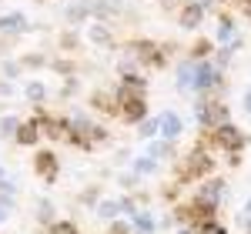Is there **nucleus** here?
Segmentation results:
<instances>
[{"mask_svg":"<svg viewBox=\"0 0 251 234\" xmlns=\"http://www.w3.org/2000/svg\"><path fill=\"white\" fill-rule=\"evenodd\" d=\"M211 171V157L204 154V151H194L188 161H184V167H181V177L184 181H191V177H204Z\"/></svg>","mask_w":251,"mask_h":234,"instance_id":"1","label":"nucleus"},{"mask_svg":"<svg viewBox=\"0 0 251 234\" xmlns=\"http://www.w3.org/2000/svg\"><path fill=\"white\" fill-rule=\"evenodd\" d=\"M214 144H218V147H228V151H238V147H241V131H238L234 124H225V127L214 131Z\"/></svg>","mask_w":251,"mask_h":234,"instance_id":"2","label":"nucleus"},{"mask_svg":"<svg viewBox=\"0 0 251 234\" xmlns=\"http://www.w3.org/2000/svg\"><path fill=\"white\" fill-rule=\"evenodd\" d=\"M34 167H37V174L44 177V181H54V177H57V157L50 154V151H40L37 161H34Z\"/></svg>","mask_w":251,"mask_h":234,"instance_id":"3","label":"nucleus"},{"mask_svg":"<svg viewBox=\"0 0 251 234\" xmlns=\"http://www.w3.org/2000/svg\"><path fill=\"white\" fill-rule=\"evenodd\" d=\"M121 111H124L127 120H144V97H141V94H124Z\"/></svg>","mask_w":251,"mask_h":234,"instance_id":"4","label":"nucleus"},{"mask_svg":"<svg viewBox=\"0 0 251 234\" xmlns=\"http://www.w3.org/2000/svg\"><path fill=\"white\" fill-rule=\"evenodd\" d=\"M157 120H161V134L168 137V140H171V137H177V134H181V127H184V124H181V117L174 114V111H164Z\"/></svg>","mask_w":251,"mask_h":234,"instance_id":"5","label":"nucleus"},{"mask_svg":"<svg viewBox=\"0 0 251 234\" xmlns=\"http://www.w3.org/2000/svg\"><path fill=\"white\" fill-rule=\"evenodd\" d=\"M37 137H40L37 120H24V124H20V131H17V140H20V144H37Z\"/></svg>","mask_w":251,"mask_h":234,"instance_id":"6","label":"nucleus"},{"mask_svg":"<svg viewBox=\"0 0 251 234\" xmlns=\"http://www.w3.org/2000/svg\"><path fill=\"white\" fill-rule=\"evenodd\" d=\"M214 80H218V70H214L211 64H201L198 67V91H208Z\"/></svg>","mask_w":251,"mask_h":234,"instance_id":"7","label":"nucleus"},{"mask_svg":"<svg viewBox=\"0 0 251 234\" xmlns=\"http://www.w3.org/2000/svg\"><path fill=\"white\" fill-rule=\"evenodd\" d=\"M177 84H181V91H184V87H198V67L184 64V67L177 70Z\"/></svg>","mask_w":251,"mask_h":234,"instance_id":"8","label":"nucleus"},{"mask_svg":"<svg viewBox=\"0 0 251 234\" xmlns=\"http://www.w3.org/2000/svg\"><path fill=\"white\" fill-rule=\"evenodd\" d=\"M134 50H137V54H141L144 60H148V64H161V60H164V57H161V50H157V47H151L148 40H141Z\"/></svg>","mask_w":251,"mask_h":234,"instance_id":"9","label":"nucleus"},{"mask_svg":"<svg viewBox=\"0 0 251 234\" xmlns=\"http://www.w3.org/2000/svg\"><path fill=\"white\" fill-rule=\"evenodd\" d=\"M181 23H184V27H198V23H201V7H184V10H181Z\"/></svg>","mask_w":251,"mask_h":234,"instance_id":"10","label":"nucleus"},{"mask_svg":"<svg viewBox=\"0 0 251 234\" xmlns=\"http://www.w3.org/2000/svg\"><path fill=\"white\" fill-rule=\"evenodd\" d=\"M221 187H225L221 181H211V184L201 191V201H208V204H218V197H221Z\"/></svg>","mask_w":251,"mask_h":234,"instance_id":"11","label":"nucleus"},{"mask_svg":"<svg viewBox=\"0 0 251 234\" xmlns=\"http://www.w3.org/2000/svg\"><path fill=\"white\" fill-rule=\"evenodd\" d=\"M24 27V17L20 14H7V17H0V30H20Z\"/></svg>","mask_w":251,"mask_h":234,"instance_id":"12","label":"nucleus"},{"mask_svg":"<svg viewBox=\"0 0 251 234\" xmlns=\"http://www.w3.org/2000/svg\"><path fill=\"white\" fill-rule=\"evenodd\" d=\"M134 228H137V234H151V231H154V221H151V214H137V217H134Z\"/></svg>","mask_w":251,"mask_h":234,"instance_id":"13","label":"nucleus"},{"mask_svg":"<svg viewBox=\"0 0 251 234\" xmlns=\"http://www.w3.org/2000/svg\"><path fill=\"white\" fill-rule=\"evenodd\" d=\"M44 94H47V87H44L40 80H30V84H27V97L30 100H44Z\"/></svg>","mask_w":251,"mask_h":234,"instance_id":"14","label":"nucleus"},{"mask_svg":"<svg viewBox=\"0 0 251 234\" xmlns=\"http://www.w3.org/2000/svg\"><path fill=\"white\" fill-rule=\"evenodd\" d=\"M47 234H77V228L71 224V221H57V224H50Z\"/></svg>","mask_w":251,"mask_h":234,"instance_id":"15","label":"nucleus"},{"mask_svg":"<svg viewBox=\"0 0 251 234\" xmlns=\"http://www.w3.org/2000/svg\"><path fill=\"white\" fill-rule=\"evenodd\" d=\"M20 127H17V120L14 117H0V137H7V134H17Z\"/></svg>","mask_w":251,"mask_h":234,"instance_id":"16","label":"nucleus"},{"mask_svg":"<svg viewBox=\"0 0 251 234\" xmlns=\"http://www.w3.org/2000/svg\"><path fill=\"white\" fill-rule=\"evenodd\" d=\"M117 211H121V204H114V201H104V204L97 208V214H100V217H117Z\"/></svg>","mask_w":251,"mask_h":234,"instance_id":"17","label":"nucleus"},{"mask_svg":"<svg viewBox=\"0 0 251 234\" xmlns=\"http://www.w3.org/2000/svg\"><path fill=\"white\" fill-rule=\"evenodd\" d=\"M134 171H141V174H151V171H154V157H141V161H134Z\"/></svg>","mask_w":251,"mask_h":234,"instance_id":"18","label":"nucleus"},{"mask_svg":"<svg viewBox=\"0 0 251 234\" xmlns=\"http://www.w3.org/2000/svg\"><path fill=\"white\" fill-rule=\"evenodd\" d=\"M194 234H228V231H225L221 224H211V221H204V224H201V228H198Z\"/></svg>","mask_w":251,"mask_h":234,"instance_id":"19","label":"nucleus"},{"mask_svg":"<svg viewBox=\"0 0 251 234\" xmlns=\"http://www.w3.org/2000/svg\"><path fill=\"white\" fill-rule=\"evenodd\" d=\"M168 151H171V144H151V151H148V154H151V157L157 161V157H164Z\"/></svg>","mask_w":251,"mask_h":234,"instance_id":"20","label":"nucleus"},{"mask_svg":"<svg viewBox=\"0 0 251 234\" xmlns=\"http://www.w3.org/2000/svg\"><path fill=\"white\" fill-rule=\"evenodd\" d=\"M157 127H161V120H151V124H141V134H144V137H151V134L157 131Z\"/></svg>","mask_w":251,"mask_h":234,"instance_id":"21","label":"nucleus"},{"mask_svg":"<svg viewBox=\"0 0 251 234\" xmlns=\"http://www.w3.org/2000/svg\"><path fill=\"white\" fill-rule=\"evenodd\" d=\"M91 37H94L97 44H107V40H111V37H107V30H100V27H94V30H91Z\"/></svg>","mask_w":251,"mask_h":234,"instance_id":"22","label":"nucleus"},{"mask_svg":"<svg viewBox=\"0 0 251 234\" xmlns=\"http://www.w3.org/2000/svg\"><path fill=\"white\" fill-rule=\"evenodd\" d=\"M218 37H221V40L231 37V20H221V30H218Z\"/></svg>","mask_w":251,"mask_h":234,"instance_id":"23","label":"nucleus"},{"mask_svg":"<svg viewBox=\"0 0 251 234\" xmlns=\"http://www.w3.org/2000/svg\"><path fill=\"white\" fill-rule=\"evenodd\" d=\"M127 231H131L127 224H121V221H117V224H114V234H127Z\"/></svg>","mask_w":251,"mask_h":234,"instance_id":"24","label":"nucleus"},{"mask_svg":"<svg viewBox=\"0 0 251 234\" xmlns=\"http://www.w3.org/2000/svg\"><path fill=\"white\" fill-rule=\"evenodd\" d=\"M245 107H248V111H251V91H248V94H245Z\"/></svg>","mask_w":251,"mask_h":234,"instance_id":"25","label":"nucleus"},{"mask_svg":"<svg viewBox=\"0 0 251 234\" xmlns=\"http://www.w3.org/2000/svg\"><path fill=\"white\" fill-rule=\"evenodd\" d=\"M3 217H7V208H0V221H3Z\"/></svg>","mask_w":251,"mask_h":234,"instance_id":"26","label":"nucleus"},{"mask_svg":"<svg viewBox=\"0 0 251 234\" xmlns=\"http://www.w3.org/2000/svg\"><path fill=\"white\" fill-rule=\"evenodd\" d=\"M245 214H248V217H251V201H248V208H245Z\"/></svg>","mask_w":251,"mask_h":234,"instance_id":"27","label":"nucleus"},{"mask_svg":"<svg viewBox=\"0 0 251 234\" xmlns=\"http://www.w3.org/2000/svg\"><path fill=\"white\" fill-rule=\"evenodd\" d=\"M0 184H3V167H0Z\"/></svg>","mask_w":251,"mask_h":234,"instance_id":"28","label":"nucleus"}]
</instances>
